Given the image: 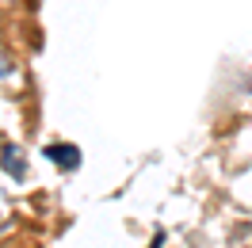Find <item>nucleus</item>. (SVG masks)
<instances>
[{
  "label": "nucleus",
  "instance_id": "3",
  "mask_svg": "<svg viewBox=\"0 0 252 248\" xmlns=\"http://www.w3.org/2000/svg\"><path fill=\"white\" fill-rule=\"evenodd\" d=\"M8 77H12V62L0 54V80H8Z\"/></svg>",
  "mask_w": 252,
  "mask_h": 248
},
{
  "label": "nucleus",
  "instance_id": "2",
  "mask_svg": "<svg viewBox=\"0 0 252 248\" xmlns=\"http://www.w3.org/2000/svg\"><path fill=\"white\" fill-rule=\"evenodd\" d=\"M4 164H8V172H12V176H23V160H19V149L16 145H8V149H4Z\"/></svg>",
  "mask_w": 252,
  "mask_h": 248
},
{
  "label": "nucleus",
  "instance_id": "1",
  "mask_svg": "<svg viewBox=\"0 0 252 248\" xmlns=\"http://www.w3.org/2000/svg\"><path fill=\"white\" fill-rule=\"evenodd\" d=\"M46 156L58 164V168H77V164H80V149H77V145H50Z\"/></svg>",
  "mask_w": 252,
  "mask_h": 248
}]
</instances>
